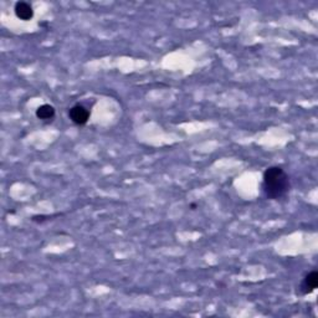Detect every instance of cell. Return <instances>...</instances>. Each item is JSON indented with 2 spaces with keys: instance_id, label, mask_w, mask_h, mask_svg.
I'll return each instance as SVG.
<instances>
[{
  "instance_id": "cell-3",
  "label": "cell",
  "mask_w": 318,
  "mask_h": 318,
  "mask_svg": "<svg viewBox=\"0 0 318 318\" xmlns=\"http://www.w3.org/2000/svg\"><path fill=\"white\" fill-rule=\"evenodd\" d=\"M318 286V272L317 271H311L310 273L305 276L303 281L301 282V286H300V293L303 294H310L316 290Z\"/></svg>"
},
{
  "instance_id": "cell-5",
  "label": "cell",
  "mask_w": 318,
  "mask_h": 318,
  "mask_svg": "<svg viewBox=\"0 0 318 318\" xmlns=\"http://www.w3.org/2000/svg\"><path fill=\"white\" fill-rule=\"evenodd\" d=\"M36 117L41 121H51L55 117V108L51 105H43L36 110Z\"/></svg>"
},
{
  "instance_id": "cell-1",
  "label": "cell",
  "mask_w": 318,
  "mask_h": 318,
  "mask_svg": "<svg viewBox=\"0 0 318 318\" xmlns=\"http://www.w3.org/2000/svg\"><path fill=\"white\" fill-rule=\"evenodd\" d=\"M290 176L282 168L270 167L264 172L263 189L267 199L282 198L290 190Z\"/></svg>"
},
{
  "instance_id": "cell-2",
  "label": "cell",
  "mask_w": 318,
  "mask_h": 318,
  "mask_svg": "<svg viewBox=\"0 0 318 318\" xmlns=\"http://www.w3.org/2000/svg\"><path fill=\"white\" fill-rule=\"evenodd\" d=\"M90 116H91V112L82 105H75L73 107H71V110L69 111L70 120H71L72 122L77 126L86 125V123L88 122V120H90Z\"/></svg>"
},
{
  "instance_id": "cell-4",
  "label": "cell",
  "mask_w": 318,
  "mask_h": 318,
  "mask_svg": "<svg viewBox=\"0 0 318 318\" xmlns=\"http://www.w3.org/2000/svg\"><path fill=\"white\" fill-rule=\"evenodd\" d=\"M14 11H15V15L20 20H23V22H29L34 16V10H32L31 5L25 2H17L15 8H14Z\"/></svg>"
}]
</instances>
